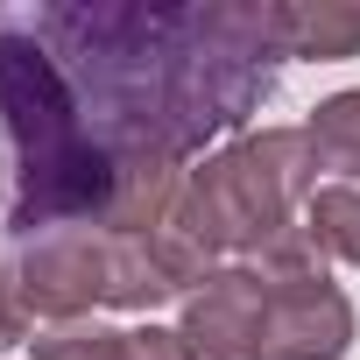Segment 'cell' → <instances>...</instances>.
<instances>
[{"label":"cell","mask_w":360,"mask_h":360,"mask_svg":"<svg viewBox=\"0 0 360 360\" xmlns=\"http://www.w3.org/2000/svg\"><path fill=\"white\" fill-rule=\"evenodd\" d=\"M29 22L78 92V113L99 134L106 162L198 155L276 92V64L290 57L283 0H71L36 8Z\"/></svg>","instance_id":"6da1fadb"},{"label":"cell","mask_w":360,"mask_h":360,"mask_svg":"<svg viewBox=\"0 0 360 360\" xmlns=\"http://www.w3.org/2000/svg\"><path fill=\"white\" fill-rule=\"evenodd\" d=\"M0 134H8V226H99L113 162L29 15L0 22Z\"/></svg>","instance_id":"7a4b0ae2"},{"label":"cell","mask_w":360,"mask_h":360,"mask_svg":"<svg viewBox=\"0 0 360 360\" xmlns=\"http://www.w3.org/2000/svg\"><path fill=\"white\" fill-rule=\"evenodd\" d=\"M318 191V148L304 127H255L240 141H226L219 155H205L198 169H184L176 212L162 226H176L212 269L219 255H248L262 240H276Z\"/></svg>","instance_id":"3957f363"},{"label":"cell","mask_w":360,"mask_h":360,"mask_svg":"<svg viewBox=\"0 0 360 360\" xmlns=\"http://www.w3.org/2000/svg\"><path fill=\"white\" fill-rule=\"evenodd\" d=\"M184 346L191 360H262L269 353V283L248 262H219L184 297Z\"/></svg>","instance_id":"277c9868"},{"label":"cell","mask_w":360,"mask_h":360,"mask_svg":"<svg viewBox=\"0 0 360 360\" xmlns=\"http://www.w3.org/2000/svg\"><path fill=\"white\" fill-rule=\"evenodd\" d=\"M22 290L43 318L57 325H78L92 304H106L113 290V255H106V233L99 226H64V233H43L29 240L22 255Z\"/></svg>","instance_id":"5b68a950"},{"label":"cell","mask_w":360,"mask_h":360,"mask_svg":"<svg viewBox=\"0 0 360 360\" xmlns=\"http://www.w3.org/2000/svg\"><path fill=\"white\" fill-rule=\"evenodd\" d=\"M269 353L276 360H346L353 353V304L332 276L269 283Z\"/></svg>","instance_id":"8992f818"},{"label":"cell","mask_w":360,"mask_h":360,"mask_svg":"<svg viewBox=\"0 0 360 360\" xmlns=\"http://www.w3.org/2000/svg\"><path fill=\"white\" fill-rule=\"evenodd\" d=\"M283 50L290 57H360V0H283Z\"/></svg>","instance_id":"52a82bcc"},{"label":"cell","mask_w":360,"mask_h":360,"mask_svg":"<svg viewBox=\"0 0 360 360\" xmlns=\"http://www.w3.org/2000/svg\"><path fill=\"white\" fill-rule=\"evenodd\" d=\"M304 226H311V240H318L325 262L360 269V191L353 184H318L311 205H304Z\"/></svg>","instance_id":"ba28073f"},{"label":"cell","mask_w":360,"mask_h":360,"mask_svg":"<svg viewBox=\"0 0 360 360\" xmlns=\"http://www.w3.org/2000/svg\"><path fill=\"white\" fill-rule=\"evenodd\" d=\"M304 134H311V148H318V169L360 176V92L318 99V113L304 120Z\"/></svg>","instance_id":"9c48e42d"},{"label":"cell","mask_w":360,"mask_h":360,"mask_svg":"<svg viewBox=\"0 0 360 360\" xmlns=\"http://www.w3.org/2000/svg\"><path fill=\"white\" fill-rule=\"evenodd\" d=\"M262 283H311V276H325V255H318V240H311V226L304 219H290L276 240H262L255 248V262H248Z\"/></svg>","instance_id":"30bf717a"},{"label":"cell","mask_w":360,"mask_h":360,"mask_svg":"<svg viewBox=\"0 0 360 360\" xmlns=\"http://www.w3.org/2000/svg\"><path fill=\"white\" fill-rule=\"evenodd\" d=\"M120 339L127 332H113V325H50V332H36L29 346H36V360H120Z\"/></svg>","instance_id":"8fae6325"},{"label":"cell","mask_w":360,"mask_h":360,"mask_svg":"<svg viewBox=\"0 0 360 360\" xmlns=\"http://www.w3.org/2000/svg\"><path fill=\"white\" fill-rule=\"evenodd\" d=\"M36 332V304L22 290V269H0V346H29Z\"/></svg>","instance_id":"7c38bea8"},{"label":"cell","mask_w":360,"mask_h":360,"mask_svg":"<svg viewBox=\"0 0 360 360\" xmlns=\"http://www.w3.org/2000/svg\"><path fill=\"white\" fill-rule=\"evenodd\" d=\"M120 360H191L184 332H169V325H134L120 339Z\"/></svg>","instance_id":"4fadbf2b"}]
</instances>
